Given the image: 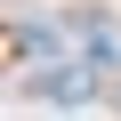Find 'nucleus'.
<instances>
[{"label":"nucleus","mask_w":121,"mask_h":121,"mask_svg":"<svg viewBox=\"0 0 121 121\" xmlns=\"http://www.w3.org/2000/svg\"><path fill=\"white\" fill-rule=\"evenodd\" d=\"M40 89H48V97H65V105H81V97H97V81H81L73 65H65V73H40Z\"/></svg>","instance_id":"1"}]
</instances>
